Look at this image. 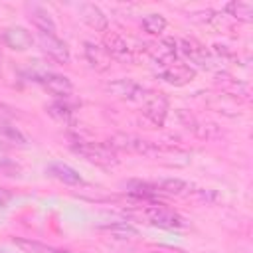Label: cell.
Here are the masks:
<instances>
[{"mask_svg":"<svg viewBox=\"0 0 253 253\" xmlns=\"http://www.w3.org/2000/svg\"><path fill=\"white\" fill-rule=\"evenodd\" d=\"M73 152H77L79 156L87 158L97 166L109 168L119 164L117 150H113L109 144H103V142H79V144H73Z\"/></svg>","mask_w":253,"mask_h":253,"instance_id":"6da1fadb","label":"cell"},{"mask_svg":"<svg viewBox=\"0 0 253 253\" xmlns=\"http://www.w3.org/2000/svg\"><path fill=\"white\" fill-rule=\"evenodd\" d=\"M107 144L113 150H123V152H132V154H144V156H154L158 154V146L152 144L150 140H144L140 136L134 134H126V132H117L113 134Z\"/></svg>","mask_w":253,"mask_h":253,"instance_id":"7a4b0ae2","label":"cell"},{"mask_svg":"<svg viewBox=\"0 0 253 253\" xmlns=\"http://www.w3.org/2000/svg\"><path fill=\"white\" fill-rule=\"evenodd\" d=\"M142 215L146 217V221L150 225L162 227V229H180L186 227V219L176 213L174 210L166 208V206H146L142 210Z\"/></svg>","mask_w":253,"mask_h":253,"instance_id":"3957f363","label":"cell"},{"mask_svg":"<svg viewBox=\"0 0 253 253\" xmlns=\"http://www.w3.org/2000/svg\"><path fill=\"white\" fill-rule=\"evenodd\" d=\"M142 115L156 126H162L168 115V99L164 97V93H156V91H146V95L142 97Z\"/></svg>","mask_w":253,"mask_h":253,"instance_id":"277c9868","label":"cell"},{"mask_svg":"<svg viewBox=\"0 0 253 253\" xmlns=\"http://www.w3.org/2000/svg\"><path fill=\"white\" fill-rule=\"evenodd\" d=\"M103 47L107 49V53L111 55V59L115 57L121 63H132V47L126 43V40L121 34L107 30L103 34Z\"/></svg>","mask_w":253,"mask_h":253,"instance_id":"5b68a950","label":"cell"},{"mask_svg":"<svg viewBox=\"0 0 253 253\" xmlns=\"http://www.w3.org/2000/svg\"><path fill=\"white\" fill-rule=\"evenodd\" d=\"M105 89H107V93H111L113 97H119V99H132V101H142V97H144L146 91H148V89H144L142 85H138L134 79H128V77L115 79V81H111Z\"/></svg>","mask_w":253,"mask_h":253,"instance_id":"8992f818","label":"cell"},{"mask_svg":"<svg viewBox=\"0 0 253 253\" xmlns=\"http://www.w3.org/2000/svg\"><path fill=\"white\" fill-rule=\"evenodd\" d=\"M77 14L81 16V20L89 26V28H93L95 32H107V28H109V20H107V16H105V12L97 6V4H93V2H81V4H77Z\"/></svg>","mask_w":253,"mask_h":253,"instance_id":"52a82bcc","label":"cell"},{"mask_svg":"<svg viewBox=\"0 0 253 253\" xmlns=\"http://www.w3.org/2000/svg\"><path fill=\"white\" fill-rule=\"evenodd\" d=\"M38 40H40L42 49H43L51 59H55L57 63H69V61H71V53H69L67 43H65L63 40H59L57 36L40 34Z\"/></svg>","mask_w":253,"mask_h":253,"instance_id":"ba28073f","label":"cell"},{"mask_svg":"<svg viewBox=\"0 0 253 253\" xmlns=\"http://www.w3.org/2000/svg\"><path fill=\"white\" fill-rule=\"evenodd\" d=\"M2 42L14 51H26L34 43V36L22 26H10L2 32Z\"/></svg>","mask_w":253,"mask_h":253,"instance_id":"9c48e42d","label":"cell"},{"mask_svg":"<svg viewBox=\"0 0 253 253\" xmlns=\"http://www.w3.org/2000/svg\"><path fill=\"white\" fill-rule=\"evenodd\" d=\"M160 77H162L166 83H170V85L182 87V85H188L190 81H194V77H196V69L190 67V65H186V63L176 61V63L164 67V69L160 71Z\"/></svg>","mask_w":253,"mask_h":253,"instance_id":"30bf717a","label":"cell"},{"mask_svg":"<svg viewBox=\"0 0 253 253\" xmlns=\"http://www.w3.org/2000/svg\"><path fill=\"white\" fill-rule=\"evenodd\" d=\"M178 45H180V51H182L192 63L202 65V67L210 63V53H208V49H206L198 40H194V38H182Z\"/></svg>","mask_w":253,"mask_h":253,"instance_id":"8fae6325","label":"cell"},{"mask_svg":"<svg viewBox=\"0 0 253 253\" xmlns=\"http://www.w3.org/2000/svg\"><path fill=\"white\" fill-rule=\"evenodd\" d=\"M42 85L45 87L47 93L55 95V97H67L73 93V83L69 77L59 75V73H45L42 77Z\"/></svg>","mask_w":253,"mask_h":253,"instance_id":"7c38bea8","label":"cell"},{"mask_svg":"<svg viewBox=\"0 0 253 253\" xmlns=\"http://www.w3.org/2000/svg\"><path fill=\"white\" fill-rule=\"evenodd\" d=\"M176 51H178V43L172 38H164L158 45H154L152 53V61L160 67H168L172 63H176Z\"/></svg>","mask_w":253,"mask_h":253,"instance_id":"4fadbf2b","label":"cell"},{"mask_svg":"<svg viewBox=\"0 0 253 253\" xmlns=\"http://www.w3.org/2000/svg\"><path fill=\"white\" fill-rule=\"evenodd\" d=\"M83 53H85L87 63H89L95 71H105V69H109V65H111V55L107 53V49H105L103 45H97V43H93V42H85Z\"/></svg>","mask_w":253,"mask_h":253,"instance_id":"5bb4252c","label":"cell"},{"mask_svg":"<svg viewBox=\"0 0 253 253\" xmlns=\"http://www.w3.org/2000/svg\"><path fill=\"white\" fill-rule=\"evenodd\" d=\"M28 10H30V20H32V24L38 28L40 34L55 36L57 26H55L51 14H49L45 8H42V6H38V4H32V6H28Z\"/></svg>","mask_w":253,"mask_h":253,"instance_id":"9a60e30c","label":"cell"},{"mask_svg":"<svg viewBox=\"0 0 253 253\" xmlns=\"http://www.w3.org/2000/svg\"><path fill=\"white\" fill-rule=\"evenodd\" d=\"M47 172H49L55 180H59V182H63V184H69V186H77V184L83 182V178L79 176V172H77L75 168L63 164V162H53V164H49V166H47Z\"/></svg>","mask_w":253,"mask_h":253,"instance_id":"2e32d148","label":"cell"},{"mask_svg":"<svg viewBox=\"0 0 253 253\" xmlns=\"http://www.w3.org/2000/svg\"><path fill=\"white\" fill-rule=\"evenodd\" d=\"M14 243L24 251V253H67L63 249L51 247L47 243L36 241V239H28V237H14Z\"/></svg>","mask_w":253,"mask_h":253,"instance_id":"e0dca14e","label":"cell"},{"mask_svg":"<svg viewBox=\"0 0 253 253\" xmlns=\"http://www.w3.org/2000/svg\"><path fill=\"white\" fill-rule=\"evenodd\" d=\"M99 229L107 231V233H109L111 237H115V239H134V237H138V229L132 227L130 223H125V221L105 223V225H101Z\"/></svg>","mask_w":253,"mask_h":253,"instance_id":"ac0fdd59","label":"cell"},{"mask_svg":"<svg viewBox=\"0 0 253 253\" xmlns=\"http://www.w3.org/2000/svg\"><path fill=\"white\" fill-rule=\"evenodd\" d=\"M223 10L237 18V20H243V22H253V6L249 2H243V0H231L223 6Z\"/></svg>","mask_w":253,"mask_h":253,"instance_id":"d6986e66","label":"cell"},{"mask_svg":"<svg viewBox=\"0 0 253 253\" xmlns=\"http://www.w3.org/2000/svg\"><path fill=\"white\" fill-rule=\"evenodd\" d=\"M154 186H156L158 192L168 194V196H182V194H186V192L190 190L188 182H184V180H180V178H164V180L156 182Z\"/></svg>","mask_w":253,"mask_h":253,"instance_id":"ffe728a7","label":"cell"},{"mask_svg":"<svg viewBox=\"0 0 253 253\" xmlns=\"http://www.w3.org/2000/svg\"><path fill=\"white\" fill-rule=\"evenodd\" d=\"M142 28L150 36H160L166 28V18L162 14H148L142 18Z\"/></svg>","mask_w":253,"mask_h":253,"instance_id":"44dd1931","label":"cell"},{"mask_svg":"<svg viewBox=\"0 0 253 253\" xmlns=\"http://www.w3.org/2000/svg\"><path fill=\"white\" fill-rule=\"evenodd\" d=\"M0 134L6 138V140H10V142H14V144H28V136L18 128V126H14L12 123H0Z\"/></svg>","mask_w":253,"mask_h":253,"instance_id":"7402d4cb","label":"cell"},{"mask_svg":"<svg viewBox=\"0 0 253 253\" xmlns=\"http://www.w3.org/2000/svg\"><path fill=\"white\" fill-rule=\"evenodd\" d=\"M47 113H49L55 121H61V123H67V121L71 119V115H73L71 107L65 105V103H51V105L47 107Z\"/></svg>","mask_w":253,"mask_h":253,"instance_id":"603a6c76","label":"cell"},{"mask_svg":"<svg viewBox=\"0 0 253 253\" xmlns=\"http://www.w3.org/2000/svg\"><path fill=\"white\" fill-rule=\"evenodd\" d=\"M148 253H186V251L170 245H154V247H148Z\"/></svg>","mask_w":253,"mask_h":253,"instance_id":"cb8c5ba5","label":"cell"},{"mask_svg":"<svg viewBox=\"0 0 253 253\" xmlns=\"http://www.w3.org/2000/svg\"><path fill=\"white\" fill-rule=\"evenodd\" d=\"M10 200H12V194H10L6 188H0V208H4Z\"/></svg>","mask_w":253,"mask_h":253,"instance_id":"d4e9b609","label":"cell"},{"mask_svg":"<svg viewBox=\"0 0 253 253\" xmlns=\"http://www.w3.org/2000/svg\"><path fill=\"white\" fill-rule=\"evenodd\" d=\"M0 61H2V53H0Z\"/></svg>","mask_w":253,"mask_h":253,"instance_id":"484cf974","label":"cell"},{"mask_svg":"<svg viewBox=\"0 0 253 253\" xmlns=\"http://www.w3.org/2000/svg\"><path fill=\"white\" fill-rule=\"evenodd\" d=\"M0 140H2V134H0Z\"/></svg>","mask_w":253,"mask_h":253,"instance_id":"4316f807","label":"cell"}]
</instances>
